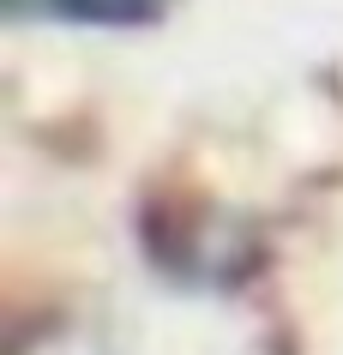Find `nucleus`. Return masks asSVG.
<instances>
[{
    "label": "nucleus",
    "mask_w": 343,
    "mask_h": 355,
    "mask_svg": "<svg viewBox=\"0 0 343 355\" xmlns=\"http://www.w3.org/2000/svg\"><path fill=\"white\" fill-rule=\"evenodd\" d=\"M19 19H60V24H96V31H139L163 19V0H6Z\"/></svg>",
    "instance_id": "obj_1"
}]
</instances>
